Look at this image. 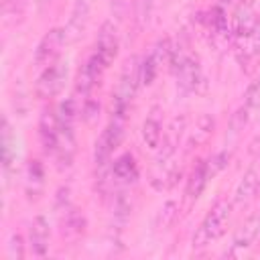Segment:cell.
I'll return each mask as SVG.
<instances>
[{
    "instance_id": "26",
    "label": "cell",
    "mask_w": 260,
    "mask_h": 260,
    "mask_svg": "<svg viewBox=\"0 0 260 260\" xmlns=\"http://www.w3.org/2000/svg\"><path fill=\"white\" fill-rule=\"evenodd\" d=\"M228 160H230V154H228L225 150L215 152L209 160H205V167H207V175H209V179H213L219 171H223V169L228 167Z\"/></svg>"
},
{
    "instance_id": "10",
    "label": "cell",
    "mask_w": 260,
    "mask_h": 260,
    "mask_svg": "<svg viewBox=\"0 0 260 260\" xmlns=\"http://www.w3.org/2000/svg\"><path fill=\"white\" fill-rule=\"evenodd\" d=\"M142 140L148 148H158L160 140H162V112L158 106H154L150 110V114L146 116L144 124H142Z\"/></svg>"
},
{
    "instance_id": "4",
    "label": "cell",
    "mask_w": 260,
    "mask_h": 260,
    "mask_svg": "<svg viewBox=\"0 0 260 260\" xmlns=\"http://www.w3.org/2000/svg\"><path fill=\"white\" fill-rule=\"evenodd\" d=\"M65 75H67V67L63 63H59V61H55L53 65L45 67L43 73L37 79V85H35L37 95L43 98V100L57 95L61 91L63 83H65Z\"/></svg>"
},
{
    "instance_id": "14",
    "label": "cell",
    "mask_w": 260,
    "mask_h": 260,
    "mask_svg": "<svg viewBox=\"0 0 260 260\" xmlns=\"http://www.w3.org/2000/svg\"><path fill=\"white\" fill-rule=\"evenodd\" d=\"M213 128H215V122L209 114H201L195 124L191 126L189 130V140H187V146L189 148H197V146H203L209 142V138L213 136Z\"/></svg>"
},
{
    "instance_id": "24",
    "label": "cell",
    "mask_w": 260,
    "mask_h": 260,
    "mask_svg": "<svg viewBox=\"0 0 260 260\" xmlns=\"http://www.w3.org/2000/svg\"><path fill=\"white\" fill-rule=\"evenodd\" d=\"M130 209H132V203H130L128 195L118 193L116 201H114V217L118 219V223H126V219L130 217Z\"/></svg>"
},
{
    "instance_id": "29",
    "label": "cell",
    "mask_w": 260,
    "mask_h": 260,
    "mask_svg": "<svg viewBox=\"0 0 260 260\" xmlns=\"http://www.w3.org/2000/svg\"><path fill=\"white\" fill-rule=\"evenodd\" d=\"M150 8H152V0H136V18L140 22H146Z\"/></svg>"
},
{
    "instance_id": "31",
    "label": "cell",
    "mask_w": 260,
    "mask_h": 260,
    "mask_svg": "<svg viewBox=\"0 0 260 260\" xmlns=\"http://www.w3.org/2000/svg\"><path fill=\"white\" fill-rule=\"evenodd\" d=\"M219 2H221V4H232L234 0H219Z\"/></svg>"
},
{
    "instance_id": "13",
    "label": "cell",
    "mask_w": 260,
    "mask_h": 260,
    "mask_svg": "<svg viewBox=\"0 0 260 260\" xmlns=\"http://www.w3.org/2000/svg\"><path fill=\"white\" fill-rule=\"evenodd\" d=\"M238 41H240V49H242V55H240L242 65L258 63L260 61V18H256L254 28Z\"/></svg>"
},
{
    "instance_id": "17",
    "label": "cell",
    "mask_w": 260,
    "mask_h": 260,
    "mask_svg": "<svg viewBox=\"0 0 260 260\" xmlns=\"http://www.w3.org/2000/svg\"><path fill=\"white\" fill-rule=\"evenodd\" d=\"M207 181H209V175H207L205 160H197V165L193 167L191 177H189V181H187V197H189L191 201L197 199V197L203 193Z\"/></svg>"
},
{
    "instance_id": "19",
    "label": "cell",
    "mask_w": 260,
    "mask_h": 260,
    "mask_svg": "<svg viewBox=\"0 0 260 260\" xmlns=\"http://www.w3.org/2000/svg\"><path fill=\"white\" fill-rule=\"evenodd\" d=\"M114 150H116V148L112 146L110 138L106 136V132H102L100 138H98V142H95V148H93V162H95V167H98V169H104V167L108 165L110 154H112Z\"/></svg>"
},
{
    "instance_id": "21",
    "label": "cell",
    "mask_w": 260,
    "mask_h": 260,
    "mask_svg": "<svg viewBox=\"0 0 260 260\" xmlns=\"http://www.w3.org/2000/svg\"><path fill=\"white\" fill-rule=\"evenodd\" d=\"M12 165V132H10V124L4 118L2 120V167L4 171H8Z\"/></svg>"
},
{
    "instance_id": "2",
    "label": "cell",
    "mask_w": 260,
    "mask_h": 260,
    "mask_svg": "<svg viewBox=\"0 0 260 260\" xmlns=\"http://www.w3.org/2000/svg\"><path fill=\"white\" fill-rule=\"evenodd\" d=\"M65 41H67V30L65 28H51L39 41V45L35 49V63L39 67H43V69L49 67V65H53L57 61V57H59Z\"/></svg>"
},
{
    "instance_id": "8",
    "label": "cell",
    "mask_w": 260,
    "mask_h": 260,
    "mask_svg": "<svg viewBox=\"0 0 260 260\" xmlns=\"http://www.w3.org/2000/svg\"><path fill=\"white\" fill-rule=\"evenodd\" d=\"M39 140L45 152H55L59 142V120L57 114L45 110L39 118Z\"/></svg>"
},
{
    "instance_id": "28",
    "label": "cell",
    "mask_w": 260,
    "mask_h": 260,
    "mask_svg": "<svg viewBox=\"0 0 260 260\" xmlns=\"http://www.w3.org/2000/svg\"><path fill=\"white\" fill-rule=\"evenodd\" d=\"M24 256V244H22V238L20 234H12L10 240H8V258L12 260H20Z\"/></svg>"
},
{
    "instance_id": "25",
    "label": "cell",
    "mask_w": 260,
    "mask_h": 260,
    "mask_svg": "<svg viewBox=\"0 0 260 260\" xmlns=\"http://www.w3.org/2000/svg\"><path fill=\"white\" fill-rule=\"evenodd\" d=\"M75 116H77V108H75V102L69 98V100H63L57 108V120L59 124H73L75 122Z\"/></svg>"
},
{
    "instance_id": "12",
    "label": "cell",
    "mask_w": 260,
    "mask_h": 260,
    "mask_svg": "<svg viewBox=\"0 0 260 260\" xmlns=\"http://www.w3.org/2000/svg\"><path fill=\"white\" fill-rule=\"evenodd\" d=\"M28 242L35 256H45L49 250V221L43 215H37L28 230Z\"/></svg>"
},
{
    "instance_id": "6",
    "label": "cell",
    "mask_w": 260,
    "mask_h": 260,
    "mask_svg": "<svg viewBox=\"0 0 260 260\" xmlns=\"http://www.w3.org/2000/svg\"><path fill=\"white\" fill-rule=\"evenodd\" d=\"M258 234H260V213H254L252 217H248L242 225H240V230L236 232V236H234V242H232V248H230V256H240V254H244L250 246H252V242L258 238Z\"/></svg>"
},
{
    "instance_id": "27",
    "label": "cell",
    "mask_w": 260,
    "mask_h": 260,
    "mask_svg": "<svg viewBox=\"0 0 260 260\" xmlns=\"http://www.w3.org/2000/svg\"><path fill=\"white\" fill-rule=\"evenodd\" d=\"M244 106H246L248 112H256V110H260V77L254 79V81L250 83V87L246 89Z\"/></svg>"
},
{
    "instance_id": "3",
    "label": "cell",
    "mask_w": 260,
    "mask_h": 260,
    "mask_svg": "<svg viewBox=\"0 0 260 260\" xmlns=\"http://www.w3.org/2000/svg\"><path fill=\"white\" fill-rule=\"evenodd\" d=\"M138 85H140V63L136 57H130L122 67V75H120V83H118V89L114 95V104L128 106L130 100L134 98Z\"/></svg>"
},
{
    "instance_id": "15",
    "label": "cell",
    "mask_w": 260,
    "mask_h": 260,
    "mask_svg": "<svg viewBox=\"0 0 260 260\" xmlns=\"http://www.w3.org/2000/svg\"><path fill=\"white\" fill-rule=\"evenodd\" d=\"M258 185H260V173H258V169H248L246 173H244V177H242V181L238 183V187H236V191H234V201L236 203H248L254 195H256V191H258Z\"/></svg>"
},
{
    "instance_id": "20",
    "label": "cell",
    "mask_w": 260,
    "mask_h": 260,
    "mask_svg": "<svg viewBox=\"0 0 260 260\" xmlns=\"http://www.w3.org/2000/svg\"><path fill=\"white\" fill-rule=\"evenodd\" d=\"M87 14H89V6H87V0H77L75 2V8L71 12V20H69V30L79 35L83 28H85V22H87ZM67 30V32H69Z\"/></svg>"
},
{
    "instance_id": "23",
    "label": "cell",
    "mask_w": 260,
    "mask_h": 260,
    "mask_svg": "<svg viewBox=\"0 0 260 260\" xmlns=\"http://www.w3.org/2000/svg\"><path fill=\"white\" fill-rule=\"evenodd\" d=\"M177 211H179L177 203H175V201H167V203L160 207V211H158L156 228H158V230H169V228L175 223V219H177Z\"/></svg>"
},
{
    "instance_id": "7",
    "label": "cell",
    "mask_w": 260,
    "mask_h": 260,
    "mask_svg": "<svg viewBox=\"0 0 260 260\" xmlns=\"http://www.w3.org/2000/svg\"><path fill=\"white\" fill-rule=\"evenodd\" d=\"M95 53L102 57V61L106 65H112V61L118 55V32L116 26L112 22H104L100 32H98V41H95Z\"/></svg>"
},
{
    "instance_id": "11",
    "label": "cell",
    "mask_w": 260,
    "mask_h": 260,
    "mask_svg": "<svg viewBox=\"0 0 260 260\" xmlns=\"http://www.w3.org/2000/svg\"><path fill=\"white\" fill-rule=\"evenodd\" d=\"M85 215L75 209V207H67L63 209V219H61V236L65 240H79L85 234Z\"/></svg>"
},
{
    "instance_id": "16",
    "label": "cell",
    "mask_w": 260,
    "mask_h": 260,
    "mask_svg": "<svg viewBox=\"0 0 260 260\" xmlns=\"http://www.w3.org/2000/svg\"><path fill=\"white\" fill-rule=\"evenodd\" d=\"M112 177L120 183H134L138 179V167L132 154H122L112 165Z\"/></svg>"
},
{
    "instance_id": "1",
    "label": "cell",
    "mask_w": 260,
    "mask_h": 260,
    "mask_svg": "<svg viewBox=\"0 0 260 260\" xmlns=\"http://www.w3.org/2000/svg\"><path fill=\"white\" fill-rule=\"evenodd\" d=\"M230 211H232V205L225 199H219L209 209V213L203 217V221L199 223L197 232L193 234V248L195 250H201V248L209 246L213 240H217L223 234L225 223L230 219Z\"/></svg>"
},
{
    "instance_id": "30",
    "label": "cell",
    "mask_w": 260,
    "mask_h": 260,
    "mask_svg": "<svg viewBox=\"0 0 260 260\" xmlns=\"http://www.w3.org/2000/svg\"><path fill=\"white\" fill-rule=\"evenodd\" d=\"M93 110H100V108H98V104H91V102H89V104L85 106V110H83V114H85V118H87V120H89L91 116H95V114H93Z\"/></svg>"
},
{
    "instance_id": "9",
    "label": "cell",
    "mask_w": 260,
    "mask_h": 260,
    "mask_svg": "<svg viewBox=\"0 0 260 260\" xmlns=\"http://www.w3.org/2000/svg\"><path fill=\"white\" fill-rule=\"evenodd\" d=\"M57 162L59 169H69L75 156V132L73 124H59V142H57Z\"/></svg>"
},
{
    "instance_id": "22",
    "label": "cell",
    "mask_w": 260,
    "mask_h": 260,
    "mask_svg": "<svg viewBox=\"0 0 260 260\" xmlns=\"http://www.w3.org/2000/svg\"><path fill=\"white\" fill-rule=\"evenodd\" d=\"M158 61L154 59V55L150 53L148 57H144L142 61H140V83L142 85H150L152 81H154V77H156V71H158Z\"/></svg>"
},
{
    "instance_id": "18",
    "label": "cell",
    "mask_w": 260,
    "mask_h": 260,
    "mask_svg": "<svg viewBox=\"0 0 260 260\" xmlns=\"http://www.w3.org/2000/svg\"><path fill=\"white\" fill-rule=\"evenodd\" d=\"M43 183H45V171H43L41 160H37V158L28 160V167H26V193H28L30 199L39 195V191L43 189Z\"/></svg>"
},
{
    "instance_id": "5",
    "label": "cell",
    "mask_w": 260,
    "mask_h": 260,
    "mask_svg": "<svg viewBox=\"0 0 260 260\" xmlns=\"http://www.w3.org/2000/svg\"><path fill=\"white\" fill-rule=\"evenodd\" d=\"M106 67H108V65L102 61V57H100L98 53L89 55V59L81 65V69H79V73H77L75 89H77L79 93L87 95V93H89V91L100 83L102 73H104V69H106Z\"/></svg>"
}]
</instances>
